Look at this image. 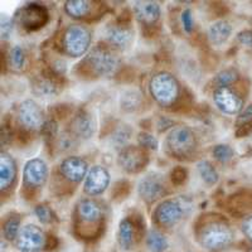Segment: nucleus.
Masks as SVG:
<instances>
[{
	"mask_svg": "<svg viewBox=\"0 0 252 252\" xmlns=\"http://www.w3.org/2000/svg\"><path fill=\"white\" fill-rule=\"evenodd\" d=\"M233 233L223 220H211L198 232V242L209 251H220L231 245Z\"/></svg>",
	"mask_w": 252,
	"mask_h": 252,
	"instance_id": "nucleus-1",
	"label": "nucleus"
},
{
	"mask_svg": "<svg viewBox=\"0 0 252 252\" xmlns=\"http://www.w3.org/2000/svg\"><path fill=\"white\" fill-rule=\"evenodd\" d=\"M85 64H86L87 72H90L91 75L105 77V76L112 75L118 69L120 60L115 53L114 48L110 46L98 44L90 52L85 60Z\"/></svg>",
	"mask_w": 252,
	"mask_h": 252,
	"instance_id": "nucleus-2",
	"label": "nucleus"
},
{
	"mask_svg": "<svg viewBox=\"0 0 252 252\" xmlns=\"http://www.w3.org/2000/svg\"><path fill=\"white\" fill-rule=\"evenodd\" d=\"M149 91L155 102L160 106L168 107L178 100L181 86L177 78L168 72H159L150 80Z\"/></svg>",
	"mask_w": 252,
	"mask_h": 252,
	"instance_id": "nucleus-3",
	"label": "nucleus"
},
{
	"mask_svg": "<svg viewBox=\"0 0 252 252\" xmlns=\"http://www.w3.org/2000/svg\"><path fill=\"white\" fill-rule=\"evenodd\" d=\"M165 145L172 157L187 159L192 157L197 149V138L193 130L188 126H175L166 135Z\"/></svg>",
	"mask_w": 252,
	"mask_h": 252,
	"instance_id": "nucleus-4",
	"label": "nucleus"
},
{
	"mask_svg": "<svg viewBox=\"0 0 252 252\" xmlns=\"http://www.w3.org/2000/svg\"><path fill=\"white\" fill-rule=\"evenodd\" d=\"M91 32L81 24H71L63 33L62 47L67 56L72 58L82 57L91 46Z\"/></svg>",
	"mask_w": 252,
	"mask_h": 252,
	"instance_id": "nucleus-5",
	"label": "nucleus"
},
{
	"mask_svg": "<svg viewBox=\"0 0 252 252\" xmlns=\"http://www.w3.org/2000/svg\"><path fill=\"white\" fill-rule=\"evenodd\" d=\"M49 15L46 6L37 3H29L18 9L14 20L27 32L39 31L48 23Z\"/></svg>",
	"mask_w": 252,
	"mask_h": 252,
	"instance_id": "nucleus-6",
	"label": "nucleus"
},
{
	"mask_svg": "<svg viewBox=\"0 0 252 252\" xmlns=\"http://www.w3.org/2000/svg\"><path fill=\"white\" fill-rule=\"evenodd\" d=\"M47 240L43 229L29 223L20 228L14 242L20 252H40L47 247Z\"/></svg>",
	"mask_w": 252,
	"mask_h": 252,
	"instance_id": "nucleus-7",
	"label": "nucleus"
},
{
	"mask_svg": "<svg viewBox=\"0 0 252 252\" xmlns=\"http://www.w3.org/2000/svg\"><path fill=\"white\" fill-rule=\"evenodd\" d=\"M76 216H77V231H81L87 226H92L96 231L102 227L103 224V212L102 207L91 198H83L78 202L76 208Z\"/></svg>",
	"mask_w": 252,
	"mask_h": 252,
	"instance_id": "nucleus-8",
	"label": "nucleus"
},
{
	"mask_svg": "<svg viewBox=\"0 0 252 252\" xmlns=\"http://www.w3.org/2000/svg\"><path fill=\"white\" fill-rule=\"evenodd\" d=\"M18 119L26 131H42L47 121L42 107L33 100H26L20 103Z\"/></svg>",
	"mask_w": 252,
	"mask_h": 252,
	"instance_id": "nucleus-9",
	"label": "nucleus"
},
{
	"mask_svg": "<svg viewBox=\"0 0 252 252\" xmlns=\"http://www.w3.org/2000/svg\"><path fill=\"white\" fill-rule=\"evenodd\" d=\"M118 163L124 172L129 174H136L144 170L149 163V155L141 146H124L118 158Z\"/></svg>",
	"mask_w": 252,
	"mask_h": 252,
	"instance_id": "nucleus-10",
	"label": "nucleus"
},
{
	"mask_svg": "<svg viewBox=\"0 0 252 252\" xmlns=\"http://www.w3.org/2000/svg\"><path fill=\"white\" fill-rule=\"evenodd\" d=\"M138 193L145 203H154L166 194L165 179L158 173H148L138 183Z\"/></svg>",
	"mask_w": 252,
	"mask_h": 252,
	"instance_id": "nucleus-11",
	"label": "nucleus"
},
{
	"mask_svg": "<svg viewBox=\"0 0 252 252\" xmlns=\"http://www.w3.org/2000/svg\"><path fill=\"white\" fill-rule=\"evenodd\" d=\"M213 102L220 112L238 115L244 110V98L231 87H217L213 92Z\"/></svg>",
	"mask_w": 252,
	"mask_h": 252,
	"instance_id": "nucleus-12",
	"label": "nucleus"
},
{
	"mask_svg": "<svg viewBox=\"0 0 252 252\" xmlns=\"http://www.w3.org/2000/svg\"><path fill=\"white\" fill-rule=\"evenodd\" d=\"M110 181L111 175L105 166L94 165L83 182V192L90 197H97L106 190L110 186Z\"/></svg>",
	"mask_w": 252,
	"mask_h": 252,
	"instance_id": "nucleus-13",
	"label": "nucleus"
},
{
	"mask_svg": "<svg viewBox=\"0 0 252 252\" xmlns=\"http://www.w3.org/2000/svg\"><path fill=\"white\" fill-rule=\"evenodd\" d=\"M184 209L177 199H166L155 208L154 217L157 223L165 228L174 227L183 218Z\"/></svg>",
	"mask_w": 252,
	"mask_h": 252,
	"instance_id": "nucleus-14",
	"label": "nucleus"
},
{
	"mask_svg": "<svg viewBox=\"0 0 252 252\" xmlns=\"http://www.w3.org/2000/svg\"><path fill=\"white\" fill-rule=\"evenodd\" d=\"M144 228L138 220L131 217H125L121 220L118 231V242L123 251H129L140 240Z\"/></svg>",
	"mask_w": 252,
	"mask_h": 252,
	"instance_id": "nucleus-15",
	"label": "nucleus"
},
{
	"mask_svg": "<svg viewBox=\"0 0 252 252\" xmlns=\"http://www.w3.org/2000/svg\"><path fill=\"white\" fill-rule=\"evenodd\" d=\"M105 35H106V42L111 48L125 51L131 44L132 38H134V31L129 23L119 20L116 24H111L107 27Z\"/></svg>",
	"mask_w": 252,
	"mask_h": 252,
	"instance_id": "nucleus-16",
	"label": "nucleus"
},
{
	"mask_svg": "<svg viewBox=\"0 0 252 252\" xmlns=\"http://www.w3.org/2000/svg\"><path fill=\"white\" fill-rule=\"evenodd\" d=\"M89 170V163L86 159L76 155L64 158L60 164L61 175L72 183H80L83 179H86Z\"/></svg>",
	"mask_w": 252,
	"mask_h": 252,
	"instance_id": "nucleus-17",
	"label": "nucleus"
},
{
	"mask_svg": "<svg viewBox=\"0 0 252 252\" xmlns=\"http://www.w3.org/2000/svg\"><path fill=\"white\" fill-rule=\"evenodd\" d=\"M24 183L31 188H40L48 179V165L39 158L31 159L26 163L23 169Z\"/></svg>",
	"mask_w": 252,
	"mask_h": 252,
	"instance_id": "nucleus-18",
	"label": "nucleus"
},
{
	"mask_svg": "<svg viewBox=\"0 0 252 252\" xmlns=\"http://www.w3.org/2000/svg\"><path fill=\"white\" fill-rule=\"evenodd\" d=\"M96 130V123L94 119L90 112L86 110H80L73 116L69 125V132L76 139H91Z\"/></svg>",
	"mask_w": 252,
	"mask_h": 252,
	"instance_id": "nucleus-19",
	"label": "nucleus"
},
{
	"mask_svg": "<svg viewBox=\"0 0 252 252\" xmlns=\"http://www.w3.org/2000/svg\"><path fill=\"white\" fill-rule=\"evenodd\" d=\"M132 9L136 19L145 27L155 26L160 19L161 8L157 1H135Z\"/></svg>",
	"mask_w": 252,
	"mask_h": 252,
	"instance_id": "nucleus-20",
	"label": "nucleus"
},
{
	"mask_svg": "<svg viewBox=\"0 0 252 252\" xmlns=\"http://www.w3.org/2000/svg\"><path fill=\"white\" fill-rule=\"evenodd\" d=\"M17 177V163L10 154L1 152L0 154V189L8 190L14 184Z\"/></svg>",
	"mask_w": 252,
	"mask_h": 252,
	"instance_id": "nucleus-21",
	"label": "nucleus"
},
{
	"mask_svg": "<svg viewBox=\"0 0 252 252\" xmlns=\"http://www.w3.org/2000/svg\"><path fill=\"white\" fill-rule=\"evenodd\" d=\"M232 26L229 24V22L220 19L209 26L207 31V37L213 46H223L232 35Z\"/></svg>",
	"mask_w": 252,
	"mask_h": 252,
	"instance_id": "nucleus-22",
	"label": "nucleus"
},
{
	"mask_svg": "<svg viewBox=\"0 0 252 252\" xmlns=\"http://www.w3.org/2000/svg\"><path fill=\"white\" fill-rule=\"evenodd\" d=\"M33 89H34L35 94L39 96H44V97H51L55 96L60 92V82H58V77L56 73L49 75H42L35 80L33 83Z\"/></svg>",
	"mask_w": 252,
	"mask_h": 252,
	"instance_id": "nucleus-23",
	"label": "nucleus"
},
{
	"mask_svg": "<svg viewBox=\"0 0 252 252\" xmlns=\"http://www.w3.org/2000/svg\"><path fill=\"white\" fill-rule=\"evenodd\" d=\"M92 1L87 0H68L64 3V12L71 18L75 19H83L89 17L91 13Z\"/></svg>",
	"mask_w": 252,
	"mask_h": 252,
	"instance_id": "nucleus-24",
	"label": "nucleus"
},
{
	"mask_svg": "<svg viewBox=\"0 0 252 252\" xmlns=\"http://www.w3.org/2000/svg\"><path fill=\"white\" fill-rule=\"evenodd\" d=\"M141 103H143V96L138 90H126L121 94L120 105L124 111H136L141 106Z\"/></svg>",
	"mask_w": 252,
	"mask_h": 252,
	"instance_id": "nucleus-25",
	"label": "nucleus"
},
{
	"mask_svg": "<svg viewBox=\"0 0 252 252\" xmlns=\"http://www.w3.org/2000/svg\"><path fill=\"white\" fill-rule=\"evenodd\" d=\"M197 170L199 177L202 178V181L204 182L208 186H215L217 184V182L220 181V175L218 172L216 170V168L213 166V164L209 163L208 160H201L198 161L197 164Z\"/></svg>",
	"mask_w": 252,
	"mask_h": 252,
	"instance_id": "nucleus-26",
	"label": "nucleus"
},
{
	"mask_svg": "<svg viewBox=\"0 0 252 252\" xmlns=\"http://www.w3.org/2000/svg\"><path fill=\"white\" fill-rule=\"evenodd\" d=\"M146 245L152 252H164L168 249V240L165 236L158 231V229H150L146 236Z\"/></svg>",
	"mask_w": 252,
	"mask_h": 252,
	"instance_id": "nucleus-27",
	"label": "nucleus"
},
{
	"mask_svg": "<svg viewBox=\"0 0 252 252\" xmlns=\"http://www.w3.org/2000/svg\"><path fill=\"white\" fill-rule=\"evenodd\" d=\"M20 222H22V218H20L19 215H15V213H13L12 216H9L6 218V220L3 224V235L6 240L15 241L20 228H22Z\"/></svg>",
	"mask_w": 252,
	"mask_h": 252,
	"instance_id": "nucleus-28",
	"label": "nucleus"
},
{
	"mask_svg": "<svg viewBox=\"0 0 252 252\" xmlns=\"http://www.w3.org/2000/svg\"><path fill=\"white\" fill-rule=\"evenodd\" d=\"M8 63L9 67L13 71H22L24 68V64H26V52L22 48V46L17 44V46L12 47L8 55Z\"/></svg>",
	"mask_w": 252,
	"mask_h": 252,
	"instance_id": "nucleus-29",
	"label": "nucleus"
},
{
	"mask_svg": "<svg viewBox=\"0 0 252 252\" xmlns=\"http://www.w3.org/2000/svg\"><path fill=\"white\" fill-rule=\"evenodd\" d=\"M238 72L235 68H227L223 71L218 72L216 76V82L218 83V87H231L233 83L237 82Z\"/></svg>",
	"mask_w": 252,
	"mask_h": 252,
	"instance_id": "nucleus-30",
	"label": "nucleus"
},
{
	"mask_svg": "<svg viewBox=\"0 0 252 252\" xmlns=\"http://www.w3.org/2000/svg\"><path fill=\"white\" fill-rule=\"evenodd\" d=\"M212 155L216 160L220 161V163H228V161H231L233 159L235 152L227 144H218V145L213 146Z\"/></svg>",
	"mask_w": 252,
	"mask_h": 252,
	"instance_id": "nucleus-31",
	"label": "nucleus"
},
{
	"mask_svg": "<svg viewBox=\"0 0 252 252\" xmlns=\"http://www.w3.org/2000/svg\"><path fill=\"white\" fill-rule=\"evenodd\" d=\"M34 215L37 216L38 220L40 223L49 224L56 220V213L53 212V209L48 206V204H38L34 208Z\"/></svg>",
	"mask_w": 252,
	"mask_h": 252,
	"instance_id": "nucleus-32",
	"label": "nucleus"
},
{
	"mask_svg": "<svg viewBox=\"0 0 252 252\" xmlns=\"http://www.w3.org/2000/svg\"><path fill=\"white\" fill-rule=\"evenodd\" d=\"M139 146H141L143 149L148 150H158L159 148V143H158V139L155 138L154 135L149 134V132H140L138 136Z\"/></svg>",
	"mask_w": 252,
	"mask_h": 252,
	"instance_id": "nucleus-33",
	"label": "nucleus"
},
{
	"mask_svg": "<svg viewBox=\"0 0 252 252\" xmlns=\"http://www.w3.org/2000/svg\"><path fill=\"white\" fill-rule=\"evenodd\" d=\"M242 126H252V103L244 107V110L237 115L236 127H242Z\"/></svg>",
	"mask_w": 252,
	"mask_h": 252,
	"instance_id": "nucleus-34",
	"label": "nucleus"
},
{
	"mask_svg": "<svg viewBox=\"0 0 252 252\" xmlns=\"http://www.w3.org/2000/svg\"><path fill=\"white\" fill-rule=\"evenodd\" d=\"M187 177H188V172L183 166H175L170 173V181L174 186H182L187 181Z\"/></svg>",
	"mask_w": 252,
	"mask_h": 252,
	"instance_id": "nucleus-35",
	"label": "nucleus"
},
{
	"mask_svg": "<svg viewBox=\"0 0 252 252\" xmlns=\"http://www.w3.org/2000/svg\"><path fill=\"white\" fill-rule=\"evenodd\" d=\"M181 22L183 29L187 33H192L194 29V18H193V13L190 9H184L181 15Z\"/></svg>",
	"mask_w": 252,
	"mask_h": 252,
	"instance_id": "nucleus-36",
	"label": "nucleus"
},
{
	"mask_svg": "<svg viewBox=\"0 0 252 252\" xmlns=\"http://www.w3.org/2000/svg\"><path fill=\"white\" fill-rule=\"evenodd\" d=\"M130 135H131V130L129 127L116 130L114 138H112V143H114V145H125L126 141L130 139Z\"/></svg>",
	"mask_w": 252,
	"mask_h": 252,
	"instance_id": "nucleus-37",
	"label": "nucleus"
},
{
	"mask_svg": "<svg viewBox=\"0 0 252 252\" xmlns=\"http://www.w3.org/2000/svg\"><path fill=\"white\" fill-rule=\"evenodd\" d=\"M13 26H14V23L10 18L6 17V15H1V38L3 39H8L10 37Z\"/></svg>",
	"mask_w": 252,
	"mask_h": 252,
	"instance_id": "nucleus-38",
	"label": "nucleus"
},
{
	"mask_svg": "<svg viewBox=\"0 0 252 252\" xmlns=\"http://www.w3.org/2000/svg\"><path fill=\"white\" fill-rule=\"evenodd\" d=\"M237 40L242 46L252 48V31L251 29H245L241 31L237 34Z\"/></svg>",
	"mask_w": 252,
	"mask_h": 252,
	"instance_id": "nucleus-39",
	"label": "nucleus"
},
{
	"mask_svg": "<svg viewBox=\"0 0 252 252\" xmlns=\"http://www.w3.org/2000/svg\"><path fill=\"white\" fill-rule=\"evenodd\" d=\"M241 228H242L244 235L246 236L250 241H252V215L247 216V217L245 218L242 224H241Z\"/></svg>",
	"mask_w": 252,
	"mask_h": 252,
	"instance_id": "nucleus-40",
	"label": "nucleus"
},
{
	"mask_svg": "<svg viewBox=\"0 0 252 252\" xmlns=\"http://www.w3.org/2000/svg\"><path fill=\"white\" fill-rule=\"evenodd\" d=\"M73 139H76L73 135L69 132L67 135H62L60 138V148L62 150H69L73 145Z\"/></svg>",
	"mask_w": 252,
	"mask_h": 252,
	"instance_id": "nucleus-41",
	"label": "nucleus"
}]
</instances>
